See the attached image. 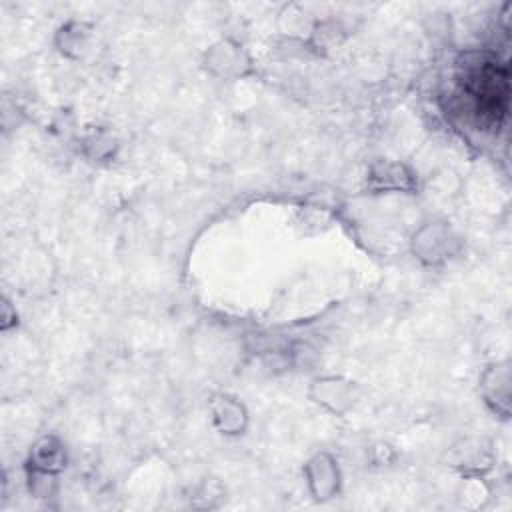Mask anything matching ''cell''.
I'll return each mask as SVG.
<instances>
[{
  "mask_svg": "<svg viewBox=\"0 0 512 512\" xmlns=\"http://www.w3.org/2000/svg\"><path fill=\"white\" fill-rule=\"evenodd\" d=\"M466 90L472 94L478 114L490 120H496L500 114H504L508 82L506 74L498 70L494 62L472 70L466 78Z\"/></svg>",
  "mask_w": 512,
  "mask_h": 512,
  "instance_id": "cell-1",
  "label": "cell"
}]
</instances>
